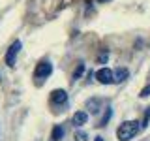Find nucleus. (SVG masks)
Here are the masks:
<instances>
[{
    "mask_svg": "<svg viewBox=\"0 0 150 141\" xmlns=\"http://www.w3.org/2000/svg\"><path fill=\"white\" fill-rule=\"evenodd\" d=\"M51 102H53V103H64V102H68V92L62 90V88H56V90L51 92Z\"/></svg>",
    "mask_w": 150,
    "mask_h": 141,
    "instance_id": "5",
    "label": "nucleus"
},
{
    "mask_svg": "<svg viewBox=\"0 0 150 141\" xmlns=\"http://www.w3.org/2000/svg\"><path fill=\"white\" fill-rule=\"evenodd\" d=\"M96 79H98L101 85H109V83H112V70H109V68L98 70V72H96Z\"/></svg>",
    "mask_w": 150,
    "mask_h": 141,
    "instance_id": "4",
    "label": "nucleus"
},
{
    "mask_svg": "<svg viewBox=\"0 0 150 141\" xmlns=\"http://www.w3.org/2000/svg\"><path fill=\"white\" fill-rule=\"evenodd\" d=\"M98 2H109V0H98Z\"/></svg>",
    "mask_w": 150,
    "mask_h": 141,
    "instance_id": "14",
    "label": "nucleus"
},
{
    "mask_svg": "<svg viewBox=\"0 0 150 141\" xmlns=\"http://www.w3.org/2000/svg\"><path fill=\"white\" fill-rule=\"evenodd\" d=\"M139 130H141V126H139L137 120H126L124 124L118 126L116 137H118L120 141H129V139H133L135 135L139 134Z\"/></svg>",
    "mask_w": 150,
    "mask_h": 141,
    "instance_id": "1",
    "label": "nucleus"
},
{
    "mask_svg": "<svg viewBox=\"0 0 150 141\" xmlns=\"http://www.w3.org/2000/svg\"><path fill=\"white\" fill-rule=\"evenodd\" d=\"M64 137V128L62 126H54L53 128V135H51V141H60Z\"/></svg>",
    "mask_w": 150,
    "mask_h": 141,
    "instance_id": "8",
    "label": "nucleus"
},
{
    "mask_svg": "<svg viewBox=\"0 0 150 141\" xmlns=\"http://www.w3.org/2000/svg\"><path fill=\"white\" fill-rule=\"evenodd\" d=\"M75 141H86V134L84 132H77L75 134Z\"/></svg>",
    "mask_w": 150,
    "mask_h": 141,
    "instance_id": "11",
    "label": "nucleus"
},
{
    "mask_svg": "<svg viewBox=\"0 0 150 141\" xmlns=\"http://www.w3.org/2000/svg\"><path fill=\"white\" fill-rule=\"evenodd\" d=\"M21 41H13L11 47L8 49V53H6V64L8 66H15V58H17V55H19V51H21Z\"/></svg>",
    "mask_w": 150,
    "mask_h": 141,
    "instance_id": "2",
    "label": "nucleus"
},
{
    "mask_svg": "<svg viewBox=\"0 0 150 141\" xmlns=\"http://www.w3.org/2000/svg\"><path fill=\"white\" fill-rule=\"evenodd\" d=\"M146 96H150V85H148V87H144L143 90H141V98H146Z\"/></svg>",
    "mask_w": 150,
    "mask_h": 141,
    "instance_id": "12",
    "label": "nucleus"
},
{
    "mask_svg": "<svg viewBox=\"0 0 150 141\" xmlns=\"http://www.w3.org/2000/svg\"><path fill=\"white\" fill-rule=\"evenodd\" d=\"M83 72H84V64H79L77 68H75V72H73V79H79L83 75Z\"/></svg>",
    "mask_w": 150,
    "mask_h": 141,
    "instance_id": "10",
    "label": "nucleus"
},
{
    "mask_svg": "<svg viewBox=\"0 0 150 141\" xmlns=\"http://www.w3.org/2000/svg\"><path fill=\"white\" fill-rule=\"evenodd\" d=\"M51 72H53V64L51 62H40L34 70V75L38 79H43V77H49Z\"/></svg>",
    "mask_w": 150,
    "mask_h": 141,
    "instance_id": "3",
    "label": "nucleus"
},
{
    "mask_svg": "<svg viewBox=\"0 0 150 141\" xmlns=\"http://www.w3.org/2000/svg\"><path fill=\"white\" fill-rule=\"evenodd\" d=\"M86 120H88V115L84 111H77L73 115V119H71V122L75 126H83V124H86Z\"/></svg>",
    "mask_w": 150,
    "mask_h": 141,
    "instance_id": "7",
    "label": "nucleus"
},
{
    "mask_svg": "<svg viewBox=\"0 0 150 141\" xmlns=\"http://www.w3.org/2000/svg\"><path fill=\"white\" fill-rule=\"evenodd\" d=\"M128 75H129V72L126 68H118L116 72H112V83H122Z\"/></svg>",
    "mask_w": 150,
    "mask_h": 141,
    "instance_id": "6",
    "label": "nucleus"
},
{
    "mask_svg": "<svg viewBox=\"0 0 150 141\" xmlns=\"http://www.w3.org/2000/svg\"><path fill=\"white\" fill-rule=\"evenodd\" d=\"M94 141H103V137H100V135H98V137H96V139H94Z\"/></svg>",
    "mask_w": 150,
    "mask_h": 141,
    "instance_id": "13",
    "label": "nucleus"
},
{
    "mask_svg": "<svg viewBox=\"0 0 150 141\" xmlns=\"http://www.w3.org/2000/svg\"><path fill=\"white\" fill-rule=\"evenodd\" d=\"M111 115H112V111H111V107H107V111H105V115H103V119L100 120V126H105L107 124V120L111 119Z\"/></svg>",
    "mask_w": 150,
    "mask_h": 141,
    "instance_id": "9",
    "label": "nucleus"
}]
</instances>
